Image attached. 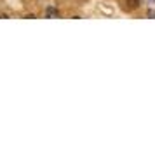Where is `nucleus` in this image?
Here are the masks:
<instances>
[{
	"instance_id": "20e7f679",
	"label": "nucleus",
	"mask_w": 155,
	"mask_h": 150,
	"mask_svg": "<svg viewBox=\"0 0 155 150\" xmlns=\"http://www.w3.org/2000/svg\"><path fill=\"white\" fill-rule=\"evenodd\" d=\"M152 2H155V0H150V4H152Z\"/></svg>"
},
{
	"instance_id": "f257e3e1",
	"label": "nucleus",
	"mask_w": 155,
	"mask_h": 150,
	"mask_svg": "<svg viewBox=\"0 0 155 150\" xmlns=\"http://www.w3.org/2000/svg\"><path fill=\"white\" fill-rule=\"evenodd\" d=\"M45 16H47V18H59V12H58V9H54V7H47L45 9Z\"/></svg>"
},
{
	"instance_id": "7ed1b4c3",
	"label": "nucleus",
	"mask_w": 155,
	"mask_h": 150,
	"mask_svg": "<svg viewBox=\"0 0 155 150\" xmlns=\"http://www.w3.org/2000/svg\"><path fill=\"white\" fill-rule=\"evenodd\" d=\"M148 18H155V11H153V9H150V11H148Z\"/></svg>"
},
{
	"instance_id": "f03ea898",
	"label": "nucleus",
	"mask_w": 155,
	"mask_h": 150,
	"mask_svg": "<svg viewBox=\"0 0 155 150\" xmlns=\"http://www.w3.org/2000/svg\"><path fill=\"white\" fill-rule=\"evenodd\" d=\"M126 4H127L126 7L129 9V11H133V9L140 7V4H141V2H140V0H126Z\"/></svg>"
}]
</instances>
